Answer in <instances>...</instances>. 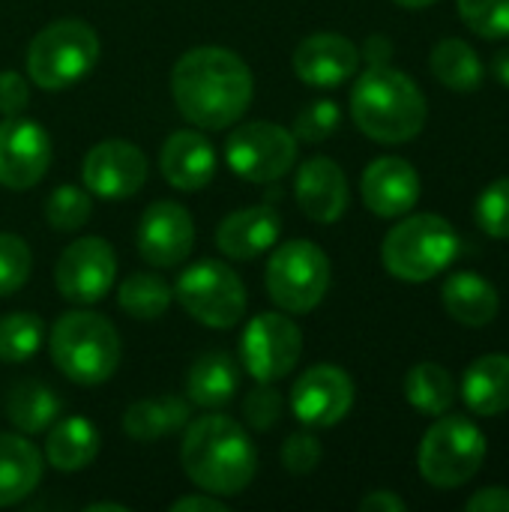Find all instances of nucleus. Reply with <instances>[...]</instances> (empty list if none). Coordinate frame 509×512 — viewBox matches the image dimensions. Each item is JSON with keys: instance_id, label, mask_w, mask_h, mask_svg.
<instances>
[{"instance_id": "aec40b11", "label": "nucleus", "mask_w": 509, "mask_h": 512, "mask_svg": "<svg viewBox=\"0 0 509 512\" xmlns=\"http://www.w3.org/2000/svg\"><path fill=\"white\" fill-rule=\"evenodd\" d=\"M279 234H282L279 213L270 204H258L225 216L216 231V246L222 255L234 261H252L267 249H273Z\"/></svg>"}, {"instance_id": "1a4fd4ad", "label": "nucleus", "mask_w": 509, "mask_h": 512, "mask_svg": "<svg viewBox=\"0 0 509 512\" xmlns=\"http://www.w3.org/2000/svg\"><path fill=\"white\" fill-rule=\"evenodd\" d=\"M174 297L210 330H231L246 315V288L222 261H198L177 276Z\"/></svg>"}, {"instance_id": "c756f323", "label": "nucleus", "mask_w": 509, "mask_h": 512, "mask_svg": "<svg viewBox=\"0 0 509 512\" xmlns=\"http://www.w3.org/2000/svg\"><path fill=\"white\" fill-rule=\"evenodd\" d=\"M405 399L429 414V417H441L453 408L456 402V384L450 378V372L438 363H417L408 375H405Z\"/></svg>"}, {"instance_id": "e433bc0d", "label": "nucleus", "mask_w": 509, "mask_h": 512, "mask_svg": "<svg viewBox=\"0 0 509 512\" xmlns=\"http://www.w3.org/2000/svg\"><path fill=\"white\" fill-rule=\"evenodd\" d=\"M339 120H342V111H339L336 102H330V99L309 102V105L297 114V120H294V138H300V141H306V144L327 141V138L336 132Z\"/></svg>"}, {"instance_id": "72a5a7b5", "label": "nucleus", "mask_w": 509, "mask_h": 512, "mask_svg": "<svg viewBox=\"0 0 509 512\" xmlns=\"http://www.w3.org/2000/svg\"><path fill=\"white\" fill-rule=\"evenodd\" d=\"M33 255L18 234H0V297H9L24 288L30 279Z\"/></svg>"}, {"instance_id": "a18cd8bd", "label": "nucleus", "mask_w": 509, "mask_h": 512, "mask_svg": "<svg viewBox=\"0 0 509 512\" xmlns=\"http://www.w3.org/2000/svg\"><path fill=\"white\" fill-rule=\"evenodd\" d=\"M495 75H498V81L504 87H509V48L501 51V54H495Z\"/></svg>"}, {"instance_id": "f704fd0d", "label": "nucleus", "mask_w": 509, "mask_h": 512, "mask_svg": "<svg viewBox=\"0 0 509 512\" xmlns=\"http://www.w3.org/2000/svg\"><path fill=\"white\" fill-rule=\"evenodd\" d=\"M474 219L480 225V231H486L495 240H507L509 237V174L495 180L474 207Z\"/></svg>"}, {"instance_id": "4be33fe9", "label": "nucleus", "mask_w": 509, "mask_h": 512, "mask_svg": "<svg viewBox=\"0 0 509 512\" xmlns=\"http://www.w3.org/2000/svg\"><path fill=\"white\" fill-rule=\"evenodd\" d=\"M441 297H444V309L465 327H486L501 312L498 288L489 279H483L480 273H471V270L453 273L444 282Z\"/></svg>"}, {"instance_id": "f8f14e48", "label": "nucleus", "mask_w": 509, "mask_h": 512, "mask_svg": "<svg viewBox=\"0 0 509 512\" xmlns=\"http://www.w3.org/2000/svg\"><path fill=\"white\" fill-rule=\"evenodd\" d=\"M117 279V255L102 237H81L63 249L54 267V282L69 303H99Z\"/></svg>"}, {"instance_id": "5701e85b", "label": "nucleus", "mask_w": 509, "mask_h": 512, "mask_svg": "<svg viewBox=\"0 0 509 512\" xmlns=\"http://www.w3.org/2000/svg\"><path fill=\"white\" fill-rule=\"evenodd\" d=\"M462 399L477 417H498L509 411L507 354H486L474 360L462 378Z\"/></svg>"}, {"instance_id": "a19ab883", "label": "nucleus", "mask_w": 509, "mask_h": 512, "mask_svg": "<svg viewBox=\"0 0 509 512\" xmlns=\"http://www.w3.org/2000/svg\"><path fill=\"white\" fill-rule=\"evenodd\" d=\"M465 507H468V512H509V489H504V486L480 489Z\"/></svg>"}, {"instance_id": "2eb2a0df", "label": "nucleus", "mask_w": 509, "mask_h": 512, "mask_svg": "<svg viewBox=\"0 0 509 512\" xmlns=\"http://www.w3.org/2000/svg\"><path fill=\"white\" fill-rule=\"evenodd\" d=\"M81 177L90 195L105 201L132 198L147 183V156L129 141H102L90 147L81 165Z\"/></svg>"}, {"instance_id": "2f4dec72", "label": "nucleus", "mask_w": 509, "mask_h": 512, "mask_svg": "<svg viewBox=\"0 0 509 512\" xmlns=\"http://www.w3.org/2000/svg\"><path fill=\"white\" fill-rule=\"evenodd\" d=\"M45 342V324L36 312H12L0 318V360L24 363Z\"/></svg>"}, {"instance_id": "7ed1b4c3", "label": "nucleus", "mask_w": 509, "mask_h": 512, "mask_svg": "<svg viewBox=\"0 0 509 512\" xmlns=\"http://www.w3.org/2000/svg\"><path fill=\"white\" fill-rule=\"evenodd\" d=\"M426 96L417 81L393 66H369L351 90L357 129L378 144H405L426 126Z\"/></svg>"}, {"instance_id": "de8ad7c7", "label": "nucleus", "mask_w": 509, "mask_h": 512, "mask_svg": "<svg viewBox=\"0 0 509 512\" xmlns=\"http://www.w3.org/2000/svg\"><path fill=\"white\" fill-rule=\"evenodd\" d=\"M399 6H405V9H426V6H432V3H438V0H396Z\"/></svg>"}, {"instance_id": "bb28decb", "label": "nucleus", "mask_w": 509, "mask_h": 512, "mask_svg": "<svg viewBox=\"0 0 509 512\" xmlns=\"http://www.w3.org/2000/svg\"><path fill=\"white\" fill-rule=\"evenodd\" d=\"M189 423V402L180 396H165V399H141L129 405L123 414V432L132 441L153 444Z\"/></svg>"}, {"instance_id": "423d86ee", "label": "nucleus", "mask_w": 509, "mask_h": 512, "mask_svg": "<svg viewBox=\"0 0 509 512\" xmlns=\"http://www.w3.org/2000/svg\"><path fill=\"white\" fill-rule=\"evenodd\" d=\"M99 51V36L87 21H51L27 45V75L42 90H66L93 72Z\"/></svg>"}, {"instance_id": "a878e982", "label": "nucleus", "mask_w": 509, "mask_h": 512, "mask_svg": "<svg viewBox=\"0 0 509 512\" xmlns=\"http://www.w3.org/2000/svg\"><path fill=\"white\" fill-rule=\"evenodd\" d=\"M240 387L237 363L225 351H210L198 357L186 378V393L201 408H222L234 399Z\"/></svg>"}, {"instance_id": "412c9836", "label": "nucleus", "mask_w": 509, "mask_h": 512, "mask_svg": "<svg viewBox=\"0 0 509 512\" xmlns=\"http://www.w3.org/2000/svg\"><path fill=\"white\" fill-rule=\"evenodd\" d=\"M159 165H162L165 180L174 189L198 192L216 174V150H213V144L201 132L180 129V132L168 135V141L162 144Z\"/></svg>"}, {"instance_id": "393cba45", "label": "nucleus", "mask_w": 509, "mask_h": 512, "mask_svg": "<svg viewBox=\"0 0 509 512\" xmlns=\"http://www.w3.org/2000/svg\"><path fill=\"white\" fill-rule=\"evenodd\" d=\"M99 429L87 417H66L54 420L48 441H45V459L54 471L72 474L87 468L99 453Z\"/></svg>"}, {"instance_id": "39448f33", "label": "nucleus", "mask_w": 509, "mask_h": 512, "mask_svg": "<svg viewBox=\"0 0 509 512\" xmlns=\"http://www.w3.org/2000/svg\"><path fill=\"white\" fill-rule=\"evenodd\" d=\"M459 234L438 213H417L390 228L381 246V261L402 282H429L444 273L459 255Z\"/></svg>"}, {"instance_id": "37998d69", "label": "nucleus", "mask_w": 509, "mask_h": 512, "mask_svg": "<svg viewBox=\"0 0 509 512\" xmlns=\"http://www.w3.org/2000/svg\"><path fill=\"white\" fill-rule=\"evenodd\" d=\"M171 510L174 512H228V507H225L216 495H210V492H207V498H204V495H186V498L174 501V504H171Z\"/></svg>"}, {"instance_id": "20e7f679", "label": "nucleus", "mask_w": 509, "mask_h": 512, "mask_svg": "<svg viewBox=\"0 0 509 512\" xmlns=\"http://www.w3.org/2000/svg\"><path fill=\"white\" fill-rule=\"evenodd\" d=\"M51 360L75 384H105L120 366V336L105 315L66 312L51 327Z\"/></svg>"}, {"instance_id": "f3484780", "label": "nucleus", "mask_w": 509, "mask_h": 512, "mask_svg": "<svg viewBox=\"0 0 509 512\" xmlns=\"http://www.w3.org/2000/svg\"><path fill=\"white\" fill-rule=\"evenodd\" d=\"M363 204L381 216V219H396L414 210L420 201V174L408 159L399 156H381L375 159L360 180Z\"/></svg>"}, {"instance_id": "6e6552de", "label": "nucleus", "mask_w": 509, "mask_h": 512, "mask_svg": "<svg viewBox=\"0 0 509 512\" xmlns=\"http://www.w3.org/2000/svg\"><path fill=\"white\" fill-rule=\"evenodd\" d=\"M486 459V435L465 417H441L420 444V474L435 489H459L477 477Z\"/></svg>"}, {"instance_id": "dca6fc26", "label": "nucleus", "mask_w": 509, "mask_h": 512, "mask_svg": "<svg viewBox=\"0 0 509 512\" xmlns=\"http://www.w3.org/2000/svg\"><path fill=\"white\" fill-rule=\"evenodd\" d=\"M195 246V225L177 201H153L138 228V252L150 267H177Z\"/></svg>"}, {"instance_id": "9d476101", "label": "nucleus", "mask_w": 509, "mask_h": 512, "mask_svg": "<svg viewBox=\"0 0 509 512\" xmlns=\"http://www.w3.org/2000/svg\"><path fill=\"white\" fill-rule=\"evenodd\" d=\"M225 159L231 171L252 183H276L297 159V138L279 123L255 120L228 135Z\"/></svg>"}, {"instance_id": "0eeeda50", "label": "nucleus", "mask_w": 509, "mask_h": 512, "mask_svg": "<svg viewBox=\"0 0 509 512\" xmlns=\"http://www.w3.org/2000/svg\"><path fill=\"white\" fill-rule=\"evenodd\" d=\"M267 294L270 300L291 312H312L330 288V258L312 240H291L273 249L267 264Z\"/></svg>"}, {"instance_id": "4468645a", "label": "nucleus", "mask_w": 509, "mask_h": 512, "mask_svg": "<svg viewBox=\"0 0 509 512\" xmlns=\"http://www.w3.org/2000/svg\"><path fill=\"white\" fill-rule=\"evenodd\" d=\"M51 165V138L48 132L27 117H6L0 123V186L30 189L36 186Z\"/></svg>"}, {"instance_id": "9b49d317", "label": "nucleus", "mask_w": 509, "mask_h": 512, "mask_svg": "<svg viewBox=\"0 0 509 512\" xmlns=\"http://www.w3.org/2000/svg\"><path fill=\"white\" fill-rule=\"evenodd\" d=\"M303 354L300 327L279 312H264L246 324L240 339V357L246 372L258 384H276L297 366Z\"/></svg>"}, {"instance_id": "c03bdc74", "label": "nucleus", "mask_w": 509, "mask_h": 512, "mask_svg": "<svg viewBox=\"0 0 509 512\" xmlns=\"http://www.w3.org/2000/svg\"><path fill=\"white\" fill-rule=\"evenodd\" d=\"M390 51H393V45H390V39H384V36H369V42H366V48H363V57L372 63V66H384L387 60H390Z\"/></svg>"}, {"instance_id": "7c9ffc66", "label": "nucleus", "mask_w": 509, "mask_h": 512, "mask_svg": "<svg viewBox=\"0 0 509 512\" xmlns=\"http://www.w3.org/2000/svg\"><path fill=\"white\" fill-rule=\"evenodd\" d=\"M174 300L171 285L156 276V273H132L123 279L120 291H117V303L126 315H132L135 321H156L168 312Z\"/></svg>"}, {"instance_id": "49530a36", "label": "nucleus", "mask_w": 509, "mask_h": 512, "mask_svg": "<svg viewBox=\"0 0 509 512\" xmlns=\"http://www.w3.org/2000/svg\"><path fill=\"white\" fill-rule=\"evenodd\" d=\"M84 510H87V512H102V510L126 512V507H123V504H108V501H96V504H87Z\"/></svg>"}, {"instance_id": "a211bd4d", "label": "nucleus", "mask_w": 509, "mask_h": 512, "mask_svg": "<svg viewBox=\"0 0 509 512\" xmlns=\"http://www.w3.org/2000/svg\"><path fill=\"white\" fill-rule=\"evenodd\" d=\"M360 48L339 33H312L294 51V72L309 87H339L357 75Z\"/></svg>"}, {"instance_id": "ddd939ff", "label": "nucleus", "mask_w": 509, "mask_h": 512, "mask_svg": "<svg viewBox=\"0 0 509 512\" xmlns=\"http://www.w3.org/2000/svg\"><path fill=\"white\" fill-rule=\"evenodd\" d=\"M354 408V381L345 369L321 363L306 369L291 390V411L303 426L330 429Z\"/></svg>"}, {"instance_id": "6ab92c4d", "label": "nucleus", "mask_w": 509, "mask_h": 512, "mask_svg": "<svg viewBox=\"0 0 509 512\" xmlns=\"http://www.w3.org/2000/svg\"><path fill=\"white\" fill-rule=\"evenodd\" d=\"M294 198H297L300 210L312 222L330 225V222L342 219V213L348 210V180H345V171L333 159H327V156H312L297 171Z\"/></svg>"}, {"instance_id": "ea45409f", "label": "nucleus", "mask_w": 509, "mask_h": 512, "mask_svg": "<svg viewBox=\"0 0 509 512\" xmlns=\"http://www.w3.org/2000/svg\"><path fill=\"white\" fill-rule=\"evenodd\" d=\"M30 102V87L21 72H0V114L3 117H18Z\"/></svg>"}, {"instance_id": "473e14b6", "label": "nucleus", "mask_w": 509, "mask_h": 512, "mask_svg": "<svg viewBox=\"0 0 509 512\" xmlns=\"http://www.w3.org/2000/svg\"><path fill=\"white\" fill-rule=\"evenodd\" d=\"M93 201L78 186H57L45 201V219L54 231H78L90 222Z\"/></svg>"}, {"instance_id": "58836bf2", "label": "nucleus", "mask_w": 509, "mask_h": 512, "mask_svg": "<svg viewBox=\"0 0 509 512\" xmlns=\"http://www.w3.org/2000/svg\"><path fill=\"white\" fill-rule=\"evenodd\" d=\"M321 462V444L315 435H291L285 444H282V465L291 471V474H312Z\"/></svg>"}, {"instance_id": "f03ea898", "label": "nucleus", "mask_w": 509, "mask_h": 512, "mask_svg": "<svg viewBox=\"0 0 509 512\" xmlns=\"http://www.w3.org/2000/svg\"><path fill=\"white\" fill-rule=\"evenodd\" d=\"M180 462L198 489L216 498H231L252 483L258 453L240 423L231 417L207 414L186 429Z\"/></svg>"}, {"instance_id": "b1692460", "label": "nucleus", "mask_w": 509, "mask_h": 512, "mask_svg": "<svg viewBox=\"0 0 509 512\" xmlns=\"http://www.w3.org/2000/svg\"><path fill=\"white\" fill-rule=\"evenodd\" d=\"M42 480V453L21 435L0 432V507L21 504Z\"/></svg>"}, {"instance_id": "cd10ccee", "label": "nucleus", "mask_w": 509, "mask_h": 512, "mask_svg": "<svg viewBox=\"0 0 509 512\" xmlns=\"http://www.w3.org/2000/svg\"><path fill=\"white\" fill-rule=\"evenodd\" d=\"M6 417L24 435H39L60 417V399L39 381H18L6 396Z\"/></svg>"}, {"instance_id": "79ce46f5", "label": "nucleus", "mask_w": 509, "mask_h": 512, "mask_svg": "<svg viewBox=\"0 0 509 512\" xmlns=\"http://www.w3.org/2000/svg\"><path fill=\"white\" fill-rule=\"evenodd\" d=\"M360 510L363 512H405L408 510V504H405L399 495H393V492H387V489H378V492H372V495H366V498L360 501Z\"/></svg>"}, {"instance_id": "c9c22d12", "label": "nucleus", "mask_w": 509, "mask_h": 512, "mask_svg": "<svg viewBox=\"0 0 509 512\" xmlns=\"http://www.w3.org/2000/svg\"><path fill=\"white\" fill-rule=\"evenodd\" d=\"M459 15L483 39L509 36V0H459Z\"/></svg>"}, {"instance_id": "f257e3e1", "label": "nucleus", "mask_w": 509, "mask_h": 512, "mask_svg": "<svg viewBox=\"0 0 509 512\" xmlns=\"http://www.w3.org/2000/svg\"><path fill=\"white\" fill-rule=\"evenodd\" d=\"M252 93L249 66L228 48H192L171 69V96L180 114L198 129L234 126L246 114Z\"/></svg>"}, {"instance_id": "c85d7f7f", "label": "nucleus", "mask_w": 509, "mask_h": 512, "mask_svg": "<svg viewBox=\"0 0 509 512\" xmlns=\"http://www.w3.org/2000/svg\"><path fill=\"white\" fill-rule=\"evenodd\" d=\"M429 66H432V75L450 90L471 93L483 84V63L465 39H456V36L441 39L432 48Z\"/></svg>"}, {"instance_id": "4c0bfd02", "label": "nucleus", "mask_w": 509, "mask_h": 512, "mask_svg": "<svg viewBox=\"0 0 509 512\" xmlns=\"http://www.w3.org/2000/svg\"><path fill=\"white\" fill-rule=\"evenodd\" d=\"M282 393L273 384H261L252 393H246L243 399V420L255 429V432H267L279 423L282 417Z\"/></svg>"}]
</instances>
